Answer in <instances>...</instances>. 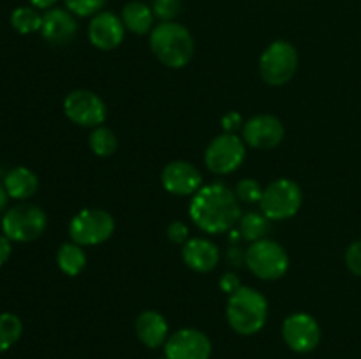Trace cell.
Segmentation results:
<instances>
[{"label":"cell","instance_id":"ba28073f","mask_svg":"<svg viewBox=\"0 0 361 359\" xmlns=\"http://www.w3.org/2000/svg\"><path fill=\"white\" fill-rule=\"evenodd\" d=\"M115 232V218L111 213L99 208L81 210L71 218L69 236L81 246H95L108 241Z\"/></svg>","mask_w":361,"mask_h":359},{"label":"cell","instance_id":"d6a6232c","mask_svg":"<svg viewBox=\"0 0 361 359\" xmlns=\"http://www.w3.org/2000/svg\"><path fill=\"white\" fill-rule=\"evenodd\" d=\"M13 246H11V239L6 234H0V267L9 260Z\"/></svg>","mask_w":361,"mask_h":359},{"label":"cell","instance_id":"7c38bea8","mask_svg":"<svg viewBox=\"0 0 361 359\" xmlns=\"http://www.w3.org/2000/svg\"><path fill=\"white\" fill-rule=\"evenodd\" d=\"M166 359H210L212 341L196 327H183L169 334L164 344Z\"/></svg>","mask_w":361,"mask_h":359},{"label":"cell","instance_id":"52a82bcc","mask_svg":"<svg viewBox=\"0 0 361 359\" xmlns=\"http://www.w3.org/2000/svg\"><path fill=\"white\" fill-rule=\"evenodd\" d=\"M298 70V51L288 41H274L259 58V74L271 87L288 84Z\"/></svg>","mask_w":361,"mask_h":359},{"label":"cell","instance_id":"e0dca14e","mask_svg":"<svg viewBox=\"0 0 361 359\" xmlns=\"http://www.w3.org/2000/svg\"><path fill=\"white\" fill-rule=\"evenodd\" d=\"M182 259L196 273H208L215 270L221 260V250L207 238H190L182 248Z\"/></svg>","mask_w":361,"mask_h":359},{"label":"cell","instance_id":"1f68e13d","mask_svg":"<svg viewBox=\"0 0 361 359\" xmlns=\"http://www.w3.org/2000/svg\"><path fill=\"white\" fill-rule=\"evenodd\" d=\"M240 127H243L242 116L236 111H229L222 116V129H224V132L236 134V130H238Z\"/></svg>","mask_w":361,"mask_h":359},{"label":"cell","instance_id":"8d00e7d4","mask_svg":"<svg viewBox=\"0 0 361 359\" xmlns=\"http://www.w3.org/2000/svg\"><path fill=\"white\" fill-rule=\"evenodd\" d=\"M161 359H166V355H164V358H161Z\"/></svg>","mask_w":361,"mask_h":359},{"label":"cell","instance_id":"9a60e30c","mask_svg":"<svg viewBox=\"0 0 361 359\" xmlns=\"http://www.w3.org/2000/svg\"><path fill=\"white\" fill-rule=\"evenodd\" d=\"M126 35V27L122 23V18L109 11H102L92 16L88 25V39L92 46H95L101 51H111L118 48Z\"/></svg>","mask_w":361,"mask_h":359},{"label":"cell","instance_id":"4316f807","mask_svg":"<svg viewBox=\"0 0 361 359\" xmlns=\"http://www.w3.org/2000/svg\"><path fill=\"white\" fill-rule=\"evenodd\" d=\"M63 2H66L67 11H71L74 16L88 18L101 13L106 0H63Z\"/></svg>","mask_w":361,"mask_h":359},{"label":"cell","instance_id":"e575fe53","mask_svg":"<svg viewBox=\"0 0 361 359\" xmlns=\"http://www.w3.org/2000/svg\"><path fill=\"white\" fill-rule=\"evenodd\" d=\"M7 201H9V196H7L6 189H4V185H2V183H0V215H2L4 211H6Z\"/></svg>","mask_w":361,"mask_h":359},{"label":"cell","instance_id":"83f0119b","mask_svg":"<svg viewBox=\"0 0 361 359\" xmlns=\"http://www.w3.org/2000/svg\"><path fill=\"white\" fill-rule=\"evenodd\" d=\"M152 11L161 21H175L182 11V0H154Z\"/></svg>","mask_w":361,"mask_h":359},{"label":"cell","instance_id":"5b68a950","mask_svg":"<svg viewBox=\"0 0 361 359\" xmlns=\"http://www.w3.org/2000/svg\"><path fill=\"white\" fill-rule=\"evenodd\" d=\"M245 264L254 277L274 282L284 277L289 270V256L281 243L270 238L250 243L245 250Z\"/></svg>","mask_w":361,"mask_h":359},{"label":"cell","instance_id":"484cf974","mask_svg":"<svg viewBox=\"0 0 361 359\" xmlns=\"http://www.w3.org/2000/svg\"><path fill=\"white\" fill-rule=\"evenodd\" d=\"M263 187L257 180L254 178H243L236 183L235 187V194L238 197V201L247 204H252V203H259L261 197H263Z\"/></svg>","mask_w":361,"mask_h":359},{"label":"cell","instance_id":"30bf717a","mask_svg":"<svg viewBox=\"0 0 361 359\" xmlns=\"http://www.w3.org/2000/svg\"><path fill=\"white\" fill-rule=\"evenodd\" d=\"M63 113L80 127H101L108 118V108L97 94L90 90H73L63 99Z\"/></svg>","mask_w":361,"mask_h":359},{"label":"cell","instance_id":"6da1fadb","mask_svg":"<svg viewBox=\"0 0 361 359\" xmlns=\"http://www.w3.org/2000/svg\"><path fill=\"white\" fill-rule=\"evenodd\" d=\"M190 220L207 234H222L238 224L242 211L235 190L224 183H210L192 196L189 208Z\"/></svg>","mask_w":361,"mask_h":359},{"label":"cell","instance_id":"9c48e42d","mask_svg":"<svg viewBox=\"0 0 361 359\" xmlns=\"http://www.w3.org/2000/svg\"><path fill=\"white\" fill-rule=\"evenodd\" d=\"M247 144L236 134L222 132L208 144L204 164L214 175H231L245 160Z\"/></svg>","mask_w":361,"mask_h":359},{"label":"cell","instance_id":"cb8c5ba5","mask_svg":"<svg viewBox=\"0 0 361 359\" xmlns=\"http://www.w3.org/2000/svg\"><path fill=\"white\" fill-rule=\"evenodd\" d=\"M23 333V322L16 313H0V352H6L16 344Z\"/></svg>","mask_w":361,"mask_h":359},{"label":"cell","instance_id":"f546056e","mask_svg":"<svg viewBox=\"0 0 361 359\" xmlns=\"http://www.w3.org/2000/svg\"><path fill=\"white\" fill-rule=\"evenodd\" d=\"M166 234H168V239L175 245H185L189 241V227H187L183 222L173 220L171 224L166 229Z\"/></svg>","mask_w":361,"mask_h":359},{"label":"cell","instance_id":"5bb4252c","mask_svg":"<svg viewBox=\"0 0 361 359\" xmlns=\"http://www.w3.org/2000/svg\"><path fill=\"white\" fill-rule=\"evenodd\" d=\"M162 187L173 196H194L203 187L200 169L185 160H173L162 169Z\"/></svg>","mask_w":361,"mask_h":359},{"label":"cell","instance_id":"f1b7e54d","mask_svg":"<svg viewBox=\"0 0 361 359\" xmlns=\"http://www.w3.org/2000/svg\"><path fill=\"white\" fill-rule=\"evenodd\" d=\"M345 266L355 277L361 278V239H356L355 243L348 246L345 250Z\"/></svg>","mask_w":361,"mask_h":359},{"label":"cell","instance_id":"4dcf8cb0","mask_svg":"<svg viewBox=\"0 0 361 359\" xmlns=\"http://www.w3.org/2000/svg\"><path fill=\"white\" fill-rule=\"evenodd\" d=\"M219 287H221L222 292H226V294H233L235 291H238L242 285H240V278L236 273H224L221 277V280H219Z\"/></svg>","mask_w":361,"mask_h":359},{"label":"cell","instance_id":"2e32d148","mask_svg":"<svg viewBox=\"0 0 361 359\" xmlns=\"http://www.w3.org/2000/svg\"><path fill=\"white\" fill-rule=\"evenodd\" d=\"M78 23L71 11L51 7L42 14L41 35L55 46H63L76 37Z\"/></svg>","mask_w":361,"mask_h":359},{"label":"cell","instance_id":"ffe728a7","mask_svg":"<svg viewBox=\"0 0 361 359\" xmlns=\"http://www.w3.org/2000/svg\"><path fill=\"white\" fill-rule=\"evenodd\" d=\"M120 18H122L123 27L136 35H145L154 30V11H152L150 6L140 2V0H133V2L126 4Z\"/></svg>","mask_w":361,"mask_h":359},{"label":"cell","instance_id":"ac0fdd59","mask_svg":"<svg viewBox=\"0 0 361 359\" xmlns=\"http://www.w3.org/2000/svg\"><path fill=\"white\" fill-rule=\"evenodd\" d=\"M136 336L145 347H164L169 338V326L166 317L155 310H145L136 319Z\"/></svg>","mask_w":361,"mask_h":359},{"label":"cell","instance_id":"277c9868","mask_svg":"<svg viewBox=\"0 0 361 359\" xmlns=\"http://www.w3.org/2000/svg\"><path fill=\"white\" fill-rule=\"evenodd\" d=\"M2 232L16 243H30L41 238L48 225L44 210L37 204L20 203L2 215Z\"/></svg>","mask_w":361,"mask_h":359},{"label":"cell","instance_id":"d590c367","mask_svg":"<svg viewBox=\"0 0 361 359\" xmlns=\"http://www.w3.org/2000/svg\"><path fill=\"white\" fill-rule=\"evenodd\" d=\"M229 256H231V264H233V266H238V263H240L238 248H231V250H229Z\"/></svg>","mask_w":361,"mask_h":359},{"label":"cell","instance_id":"7402d4cb","mask_svg":"<svg viewBox=\"0 0 361 359\" xmlns=\"http://www.w3.org/2000/svg\"><path fill=\"white\" fill-rule=\"evenodd\" d=\"M268 220H270V218H268L267 215L256 213V211H250V213L242 215L238 220L240 236L250 243L267 238V232L268 229H270Z\"/></svg>","mask_w":361,"mask_h":359},{"label":"cell","instance_id":"d6986e66","mask_svg":"<svg viewBox=\"0 0 361 359\" xmlns=\"http://www.w3.org/2000/svg\"><path fill=\"white\" fill-rule=\"evenodd\" d=\"M2 185L9 197L16 201H27L37 192L39 178L32 169L25 168V165H16L7 171Z\"/></svg>","mask_w":361,"mask_h":359},{"label":"cell","instance_id":"8992f818","mask_svg":"<svg viewBox=\"0 0 361 359\" xmlns=\"http://www.w3.org/2000/svg\"><path fill=\"white\" fill-rule=\"evenodd\" d=\"M303 203L302 189L289 178H277L268 183L259 201L261 213L270 220H288L295 217Z\"/></svg>","mask_w":361,"mask_h":359},{"label":"cell","instance_id":"8fae6325","mask_svg":"<svg viewBox=\"0 0 361 359\" xmlns=\"http://www.w3.org/2000/svg\"><path fill=\"white\" fill-rule=\"evenodd\" d=\"M282 338L293 352L309 354L319 347L323 333L316 317L305 312H296L286 317L282 324Z\"/></svg>","mask_w":361,"mask_h":359},{"label":"cell","instance_id":"3957f363","mask_svg":"<svg viewBox=\"0 0 361 359\" xmlns=\"http://www.w3.org/2000/svg\"><path fill=\"white\" fill-rule=\"evenodd\" d=\"M228 324L235 333L242 336L259 333L268 320V301L257 289L242 285L229 294L226 305Z\"/></svg>","mask_w":361,"mask_h":359},{"label":"cell","instance_id":"603a6c76","mask_svg":"<svg viewBox=\"0 0 361 359\" xmlns=\"http://www.w3.org/2000/svg\"><path fill=\"white\" fill-rule=\"evenodd\" d=\"M11 25L21 35L34 34V32H41L42 16L37 13L35 7H16L11 14Z\"/></svg>","mask_w":361,"mask_h":359},{"label":"cell","instance_id":"44dd1931","mask_svg":"<svg viewBox=\"0 0 361 359\" xmlns=\"http://www.w3.org/2000/svg\"><path fill=\"white\" fill-rule=\"evenodd\" d=\"M56 264L67 277H78L87 266V253L78 243H63L56 252Z\"/></svg>","mask_w":361,"mask_h":359},{"label":"cell","instance_id":"7a4b0ae2","mask_svg":"<svg viewBox=\"0 0 361 359\" xmlns=\"http://www.w3.org/2000/svg\"><path fill=\"white\" fill-rule=\"evenodd\" d=\"M150 48L162 65L182 69L192 60L196 46L189 28L176 21H161L150 32Z\"/></svg>","mask_w":361,"mask_h":359},{"label":"cell","instance_id":"836d02e7","mask_svg":"<svg viewBox=\"0 0 361 359\" xmlns=\"http://www.w3.org/2000/svg\"><path fill=\"white\" fill-rule=\"evenodd\" d=\"M28 2L32 4V7H35V9H51L53 6H55L59 0H28Z\"/></svg>","mask_w":361,"mask_h":359},{"label":"cell","instance_id":"d4e9b609","mask_svg":"<svg viewBox=\"0 0 361 359\" xmlns=\"http://www.w3.org/2000/svg\"><path fill=\"white\" fill-rule=\"evenodd\" d=\"M88 144H90L92 153L97 155V157H111L116 151L118 146V141H116L115 132L108 127H95L92 130L90 137H88Z\"/></svg>","mask_w":361,"mask_h":359},{"label":"cell","instance_id":"4fadbf2b","mask_svg":"<svg viewBox=\"0 0 361 359\" xmlns=\"http://www.w3.org/2000/svg\"><path fill=\"white\" fill-rule=\"evenodd\" d=\"M284 125L274 115H256L242 127V139L254 150H274L284 139Z\"/></svg>","mask_w":361,"mask_h":359}]
</instances>
